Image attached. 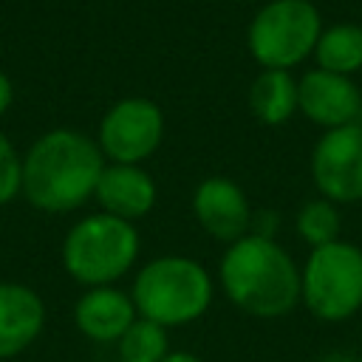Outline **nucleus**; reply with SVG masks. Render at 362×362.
Instances as JSON below:
<instances>
[{
    "label": "nucleus",
    "instance_id": "1",
    "mask_svg": "<svg viewBox=\"0 0 362 362\" xmlns=\"http://www.w3.org/2000/svg\"><path fill=\"white\" fill-rule=\"evenodd\" d=\"M105 164L96 139L71 127L45 130L23 153L20 195L48 215L74 212L93 198Z\"/></svg>",
    "mask_w": 362,
    "mask_h": 362
},
{
    "label": "nucleus",
    "instance_id": "2",
    "mask_svg": "<svg viewBox=\"0 0 362 362\" xmlns=\"http://www.w3.org/2000/svg\"><path fill=\"white\" fill-rule=\"evenodd\" d=\"M218 274L232 305L252 317L274 320L300 303V269L274 238L249 232L229 243Z\"/></svg>",
    "mask_w": 362,
    "mask_h": 362
},
{
    "label": "nucleus",
    "instance_id": "3",
    "mask_svg": "<svg viewBox=\"0 0 362 362\" xmlns=\"http://www.w3.org/2000/svg\"><path fill=\"white\" fill-rule=\"evenodd\" d=\"M139 317L164 328L198 320L212 303L209 272L184 255H164L144 263L130 288Z\"/></svg>",
    "mask_w": 362,
    "mask_h": 362
},
{
    "label": "nucleus",
    "instance_id": "4",
    "mask_svg": "<svg viewBox=\"0 0 362 362\" xmlns=\"http://www.w3.org/2000/svg\"><path fill=\"white\" fill-rule=\"evenodd\" d=\"M62 269L85 288L113 286L139 257L136 223L107 212L79 218L62 238Z\"/></svg>",
    "mask_w": 362,
    "mask_h": 362
},
{
    "label": "nucleus",
    "instance_id": "5",
    "mask_svg": "<svg viewBox=\"0 0 362 362\" xmlns=\"http://www.w3.org/2000/svg\"><path fill=\"white\" fill-rule=\"evenodd\" d=\"M320 34L322 17L311 0H269L249 20L246 45L260 68L291 71L314 57Z\"/></svg>",
    "mask_w": 362,
    "mask_h": 362
},
{
    "label": "nucleus",
    "instance_id": "6",
    "mask_svg": "<svg viewBox=\"0 0 362 362\" xmlns=\"http://www.w3.org/2000/svg\"><path fill=\"white\" fill-rule=\"evenodd\" d=\"M300 300L325 322H339L362 308V249L334 240L308 252L300 269Z\"/></svg>",
    "mask_w": 362,
    "mask_h": 362
},
{
    "label": "nucleus",
    "instance_id": "7",
    "mask_svg": "<svg viewBox=\"0 0 362 362\" xmlns=\"http://www.w3.org/2000/svg\"><path fill=\"white\" fill-rule=\"evenodd\" d=\"M164 139V113L147 96H124L113 102L96 130V144L110 164H141Z\"/></svg>",
    "mask_w": 362,
    "mask_h": 362
},
{
    "label": "nucleus",
    "instance_id": "8",
    "mask_svg": "<svg viewBox=\"0 0 362 362\" xmlns=\"http://www.w3.org/2000/svg\"><path fill=\"white\" fill-rule=\"evenodd\" d=\"M311 178L334 204L362 201V122L325 130L311 150Z\"/></svg>",
    "mask_w": 362,
    "mask_h": 362
},
{
    "label": "nucleus",
    "instance_id": "9",
    "mask_svg": "<svg viewBox=\"0 0 362 362\" xmlns=\"http://www.w3.org/2000/svg\"><path fill=\"white\" fill-rule=\"evenodd\" d=\"M192 215L209 238L226 246L246 238L255 223V212L246 192L232 178H223V175H209L195 187Z\"/></svg>",
    "mask_w": 362,
    "mask_h": 362
},
{
    "label": "nucleus",
    "instance_id": "10",
    "mask_svg": "<svg viewBox=\"0 0 362 362\" xmlns=\"http://www.w3.org/2000/svg\"><path fill=\"white\" fill-rule=\"evenodd\" d=\"M300 113L322 130L362 122V90L351 76L314 68L297 79Z\"/></svg>",
    "mask_w": 362,
    "mask_h": 362
},
{
    "label": "nucleus",
    "instance_id": "11",
    "mask_svg": "<svg viewBox=\"0 0 362 362\" xmlns=\"http://www.w3.org/2000/svg\"><path fill=\"white\" fill-rule=\"evenodd\" d=\"M42 328V297L20 280H0V359H11L28 351Z\"/></svg>",
    "mask_w": 362,
    "mask_h": 362
},
{
    "label": "nucleus",
    "instance_id": "12",
    "mask_svg": "<svg viewBox=\"0 0 362 362\" xmlns=\"http://www.w3.org/2000/svg\"><path fill=\"white\" fill-rule=\"evenodd\" d=\"M93 198L102 206V212L136 223L139 218L150 215V209L156 206L158 189H156L153 175L141 170V164H110L107 161L96 181Z\"/></svg>",
    "mask_w": 362,
    "mask_h": 362
},
{
    "label": "nucleus",
    "instance_id": "13",
    "mask_svg": "<svg viewBox=\"0 0 362 362\" xmlns=\"http://www.w3.org/2000/svg\"><path fill=\"white\" fill-rule=\"evenodd\" d=\"M139 311L133 297L116 286L85 288L74 305V322L82 337L93 342H119L122 334L136 322Z\"/></svg>",
    "mask_w": 362,
    "mask_h": 362
},
{
    "label": "nucleus",
    "instance_id": "14",
    "mask_svg": "<svg viewBox=\"0 0 362 362\" xmlns=\"http://www.w3.org/2000/svg\"><path fill=\"white\" fill-rule=\"evenodd\" d=\"M249 107L263 124H286L300 110L297 79L291 71L263 68L249 85Z\"/></svg>",
    "mask_w": 362,
    "mask_h": 362
},
{
    "label": "nucleus",
    "instance_id": "15",
    "mask_svg": "<svg viewBox=\"0 0 362 362\" xmlns=\"http://www.w3.org/2000/svg\"><path fill=\"white\" fill-rule=\"evenodd\" d=\"M317 68L354 76L362 71V25L356 23H337L322 28L317 48H314Z\"/></svg>",
    "mask_w": 362,
    "mask_h": 362
},
{
    "label": "nucleus",
    "instance_id": "16",
    "mask_svg": "<svg viewBox=\"0 0 362 362\" xmlns=\"http://www.w3.org/2000/svg\"><path fill=\"white\" fill-rule=\"evenodd\" d=\"M119 345V362H161L170 354V339H167V328L136 317V322L122 334Z\"/></svg>",
    "mask_w": 362,
    "mask_h": 362
},
{
    "label": "nucleus",
    "instance_id": "17",
    "mask_svg": "<svg viewBox=\"0 0 362 362\" xmlns=\"http://www.w3.org/2000/svg\"><path fill=\"white\" fill-rule=\"evenodd\" d=\"M339 229H342L339 209L328 198H314L303 204V209L297 212V232L311 249L339 240Z\"/></svg>",
    "mask_w": 362,
    "mask_h": 362
},
{
    "label": "nucleus",
    "instance_id": "18",
    "mask_svg": "<svg viewBox=\"0 0 362 362\" xmlns=\"http://www.w3.org/2000/svg\"><path fill=\"white\" fill-rule=\"evenodd\" d=\"M20 175H23V156L17 153L14 141L0 130V206L11 204L20 195Z\"/></svg>",
    "mask_w": 362,
    "mask_h": 362
},
{
    "label": "nucleus",
    "instance_id": "19",
    "mask_svg": "<svg viewBox=\"0 0 362 362\" xmlns=\"http://www.w3.org/2000/svg\"><path fill=\"white\" fill-rule=\"evenodd\" d=\"M11 102H14V82L6 71H0V119L8 113Z\"/></svg>",
    "mask_w": 362,
    "mask_h": 362
},
{
    "label": "nucleus",
    "instance_id": "20",
    "mask_svg": "<svg viewBox=\"0 0 362 362\" xmlns=\"http://www.w3.org/2000/svg\"><path fill=\"white\" fill-rule=\"evenodd\" d=\"M161 362H204V359L195 356V354H189V351H170Z\"/></svg>",
    "mask_w": 362,
    "mask_h": 362
},
{
    "label": "nucleus",
    "instance_id": "21",
    "mask_svg": "<svg viewBox=\"0 0 362 362\" xmlns=\"http://www.w3.org/2000/svg\"><path fill=\"white\" fill-rule=\"evenodd\" d=\"M317 362H359V359H354L351 354H342V351H328V354H322Z\"/></svg>",
    "mask_w": 362,
    "mask_h": 362
},
{
    "label": "nucleus",
    "instance_id": "22",
    "mask_svg": "<svg viewBox=\"0 0 362 362\" xmlns=\"http://www.w3.org/2000/svg\"><path fill=\"white\" fill-rule=\"evenodd\" d=\"M359 362H362V359H359Z\"/></svg>",
    "mask_w": 362,
    "mask_h": 362
}]
</instances>
